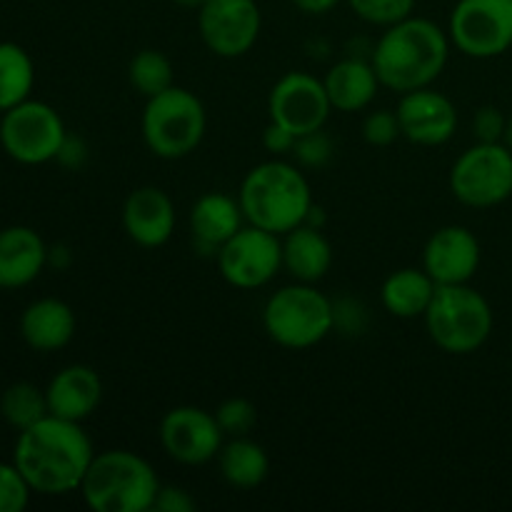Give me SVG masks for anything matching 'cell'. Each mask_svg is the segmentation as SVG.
<instances>
[{
	"mask_svg": "<svg viewBox=\"0 0 512 512\" xmlns=\"http://www.w3.org/2000/svg\"><path fill=\"white\" fill-rule=\"evenodd\" d=\"M95 458L93 443L83 423L45 415L15 440L13 463L28 480L33 493L68 495L80 490Z\"/></svg>",
	"mask_w": 512,
	"mask_h": 512,
	"instance_id": "1",
	"label": "cell"
},
{
	"mask_svg": "<svg viewBox=\"0 0 512 512\" xmlns=\"http://www.w3.org/2000/svg\"><path fill=\"white\" fill-rule=\"evenodd\" d=\"M450 45L448 30L428 18L410 15L385 28L370 50V63L383 88L403 95L430 88L440 78L448 65Z\"/></svg>",
	"mask_w": 512,
	"mask_h": 512,
	"instance_id": "2",
	"label": "cell"
},
{
	"mask_svg": "<svg viewBox=\"0 0 512 512\" xmlns=\"http://www.w3.org/2000/svg\"><path fill=\"white\" fill-rule=\"evenodd\" d=\"M238 203L250 225L285 235L308 220L313 210V193L298 165L273 158L245 173Z\"/></svg>",
	"mask_w": 512,
	"mask_h": 512,
	"instance_id": "3",
	"label": "cell"
},
{
	"mask_svg": "<svg viewBox=\"0 0 512 512\" xmlns=\"http://www.w3.org/2000/svg\"><path fill=\"white\" fill-rule=\"evenodd\" d=\"M160 485L153 465L138 453L103 450L95 453L78 493L95 512H148Z\"/></svg>",
	"mask_w": 512,
	"mask_h": 512,
	"instance_id": "4",
	"label": "cell"
},
{
	"mask_svg": "<svg viewBox=\"0 0 512 512\" xmlns=\"http://www.w3.org/2000/svg\"><path fill=\"white\" fill-rule=\"evenodd\" d=\"M430 340L443 353H478L493 335V308L470 283L438 285L423 315Z\"/></svg>",
	"mask_w": 512,
	"mask_h": 512,
	"instance_id": "5",
	"label": "cell"
},
{
	"mask_svg": "<svg viewBox=\"0 0 512 512\" xmlns=\"http://www.w3.org/2000/svg\"><path fill=\"white\" fill-rule=\"evenodd\" d=\"M143 140L153 155L163 160L188 158L203 143L208 130L203 100L188 88L173 85L165 93L145 100L140 120Z\"/></svg>",
	"mask_w": 512,
	"mask_h": 512,
	"instance_id": "6",
	"label": "cell"
},
{
	"mask_svg": "<svg viewBox=\"0 0 512 512\" xmlns=\"http://www.w3.org/2000/svg\"><path fill=\"white\" fill-rule=\"evenodd\" d=\"M263 328L280 348L308 350L335 330L333 300L310 283L285 285L265 303Z\"/></svg>",
	"mask_w": 512,
	"mask_h": 512,
	"instance_id": "7",
	"label": "cell"
},
{
	"mask_svg": "<svg viewBox=\"0 0 512 512\" xmlns=\"http://www.w3.org/2000/svg\"><path fill=\"white\" fill-rule=\"evenodd\" d=\"M68 128L53 105L23 100L0 118V148L20 165H43L58 158Z\"/></svg>",
	"mask_w": 512,
	"mask_h": 512,
	"instance_id": "8",
	"label": "cell"
},
{
	"mask_svg": "<svg viewBox=\"0 0 512 512\" xmlns=\"http://www.w3.org/2000/svg\"><path fill=\"white\" fill-rule=\"evenodd\" d=\"M450 193L468 208H495L512 195V150L505 143H475L453 163Z\"/></svg>",
	"mask_w": 512,
	"mask_h": 512,
	"instance_id": "9",
	"label": "cell"
},
{
	"mask_svg": "<svg viewBox=\"0 0 512 512\" xmlns=\"http://www.w3.org/2000/svg\"><path fill=\"white\" fill-rule=\"evenodd\" d=\"M450 43L463 55L490 60L512 48V0H458L448 23Z\"/></svg>",
	"mask_w": 512,
	"mask_h": 512,
	"instance_id": "10",
	"label": "cell"
},
{
	"mask_svg": "<svg viewBox=\"0 0 512 512\" xmlns=\"http://www.w3.org/2000/svg\"><path fill=\"white\" fill-rule=\"evenodd\" d=\"M218 270L238 290H258L283 270V240L270 230L245 223L215 255Z\"/></svg>",
	"mask_w": 512,
	"mask_h": 512,
	"instance_id": "11",
	"label": "cell"
},
{
	"mask_svg": "<svg viewBox=\"0 0 512 512\" xmlns=\"http://www.w3.org/2000/svg\"><path fill=\"white\" fill-rule=\"evenodd\" d=\"M263 28L255 0H205L198 8V33L205 48L225 60L250 53Z\"/></svg>",
	"mask_w": 512,
	"mask_h": 512,
	"instance_id": "12",
	"label": "cell"
},
{
	"mask_svg": "<svg viewBox=\"0 0 512 512\" xmlns=\"http://www.w3.org/2000/svg\"><path fill=\"white\" fill-rule=\"evenodd\" d=\"M330 110H333V105H330L323 78H315L305 70L285 73L283 78L275 80L268 95L270 120L293 130L298 138L325 128Z\"/></svg>",
	"mask_w": 512,
	"mask_h": 512,
	"instance_id": "13",
	"label": "cell"
},
{
	"mask_svg": "<svg viewBox=\"0 0 512 512\" xmlns=\"http://www.w3.org/2000/svg\"><path fill=\"white\" fill-rule=\"evenodd\" d=\"M158 438L170 460L180 465H205L218 458L225 443L213 413L195 405H178L160 420Z\"/></svg>",
	"mask_w": 512,
	"mask_h": 512,
	"instance_id": "14",
	"label": "cell"
},
{
	"mask_svg": "<svg viewBox=\"0 0 512 512\" xmlns=\"http://www.w3.org/2000/svg\"><path fill=\"white\" fill-rule=\"evenodd\" d=\"M400 120V133L405 140L423 148H438L453 140L458 130V108L448 95L433 88H420L403 93L395 108Z\"/></svg>",
	"mask_w": 512,
	"mask_h": 512,
	"instance_id": "15",
	"label": "cell"
},
{
	"mask_svg": "<svg viewBox=\"0 0 512 512\" xmlns=\"http://www.w3.org/2000/svg\"><path fill=\"white\" fill-rule=\"evenodd\" d=\"M483 260L480 240L465 225H445L428 238L423 270L438 285H463L475 278Z\"/></svg>",
	"mask_w": 512,
	"mask_h": 512,
	"instance_id": "16",
	"label": "cell"
},
{
	"mask_svg": "<svg viewBox=\"0 0 512 512\" xmlns=\"http://www.w3.org/2000/svg\"><path fill=\"white\" fill-rule=\"evenodd\" d=\"M123 228L140 248H163L175 233V205L158 185L135 188L125 198Z\"/></svg>",
	"mask_w": 512,
	"mask_h": 512,
	"instance_id": "17",
	"label": "cell"
},
{
	"mask_svg": "<svg viewBox=\"0 0 512 512\" xmlns=\"http://www.w3.org/2000/svg\"><path fill=\"white\" fill-rule=\"evenodd\" d=\"M190 238L200 255H218V250L243 228L245 220L243 208L238 198L228 193L210 190L203 193L190 208Z\"/></svg>",
	"mask_w": 512,
	"mask_h": 512,
	"instance_id": "18",
	"label": "cell"
},
{
	"mask_svg": "<svg viewBox=\"0 0 512 512\" xmlns=\"http://www.w3.org/2000/svg\"><path fill=\"white\" fill-rule=\"evenodd\" d=\"M45 398H48L50 415L83 423L98 410L100 400H103V380H100L98 370L90 365H65L50 378Z\"/></svg>",
	"mask_w": 512,
	"mask_h": 512,
	"instance_id": "19",
	"label": "cell"
},
{
	"mask_svg": "<svg viewBox=\"0 0 512 512\" xmlns=\"http://www.w3.org/2000/svg\"><path fill=\"white\" fill-rule=\"evenodd\" d=\"M48 265V245L38 230L10 225L0 230V290H18L35 283Z\"/></svg>",
	"mask_w": 512,
	"mask_h": 512,
	"instance_id": "20",
	"label": "cell"
},
{
	"mask_svg": "<svg viewBox=\"0 0 512 512\" xmlns=\"http://www.w3.org/2000/svg\"><path fill=\"white\" fill-rule=\"evenodd\" d=\"M18 328L28 348L38 353H55L75 338L78 320L65 300L40 298L23 310Z\"/></svg>",
	"mask_w": 512,
	"mask_h": 512,
	"instance_id": "21",
	"label": "cell"
},
{
	"mask_svg": "<svg viewBox=\"0 0 512 512\" xmlns=\"http://www.w3.org/2000/svg\"><path fill=\"white\" fill-rule=\"evenodd\" d=\"M283 240V270L295 283H320L333 268V248L318 225L303 223L280 235Z\"/></svg>",
	"mask_w": 512,
	"mask_h": 512,
	"instance_id": "22",
	"label": "cell"
},
{
	"mask_svg": "<svg viewBox=\"0 0 512 512\" xmlns=\"http://www.w3.org/2000/svg\"><path fill=\"white\" fill-rule=\"evenodd\" d=\"M323 83L328 90L330 105L340 113H360L373 103L378 90L383 88L370 58L363 60L355 55L338 60L325 73Z\"/></svg>",
	"mask_w": 512,
	"mask_h": 512,
	"instance_id": "23",
	"label": "cell"
},
{
	"mask_svg": "<svg viewBox=\"0 0 512 512\" xmlns=\"http://www.w3.org/2000/svg\"><path fill=\"white\" fill-rule=\"evenodd\" d=\"M435 290L438 283L423 268H400L383 280L380 303L393 318L415 320L423 318Z\"/></svg>",
	"mask_w": 512,
	"mask_h": 512,
	"instance_id": "24",
	"label": "cell"
},
{
	"mask_svg": "<svg viewBox=\"0 0 512 512\" xmlns=\"http://www.w3.org/2000/svg\"><path fill=\"white\" fill-rule=\"evenodd\" d=\"M218 468L225 483L238 490H253L265 483L270 473V458L265 448L248 435L243 438H230L223 443L218 453Z\"/></svg>",
	"mask_w": 512,
	"mask_h": 512,
	"instance_id": "25",
	"label": "cell"
},
{
	"mask_svg": "<svg viewBox=\"0 0 512 512\" xmlns=\"http://www.w3.org/2000/svg\"><path fill=\"white\" fill-rule=\"evenodd\" d=\"M35 85V65L28 50L18 43H0V113L30 98Z\"/></svg>",
	"mask_w": 512,
	"mask_h": 512,
	"instance_id": "26",
	"label": "cell"
},
{
	"mask_svg": "<svg viewBox=\"0 0 512 512\" xmlns=\"http://www.w3.org/2000/svg\"><path fill=\"white\" fill-rule=\"evenodd\" d=\"M128 80H130V88L148 100L153 98V95L165 93L168 88H173L175 68L163 50L145 48V50H138V53L130 58Z\"/></svg>",
	"mask_w": 512,
	"mask_h": 512,
	"instance_id": "27",
	"label": "cell"
},
{
	"mask_svg": "<svg viewBox=\"0 0 512 512\" xmlns=\"http://www.w3.org/2000/svg\"><path fill=\"white\" fill-rule=\"evenodd\" d=\"M0 415L10 428L20 430L30 428L38 420H43L48 413V398L45 390H40L33 383H13L0 395Z\"/></svg>",
	"mask_w": 512,
	"mask_h": 512,
	"instance_id": "28",
	"label": "cell"
},
{
	"mask_svg": "<svg viewBox=\"0 0 512 512\" xmlns=\"http://www.w3.org/2000/svg\"><path fill=\"white\" fill-rule=\"evenodd\" d=\"M360 20L378 28H390L400 20L410 18L415 10V0H345Z\"/></svg>",
	"mask_w": 512,
	"mask_h": 512,
	"instance_id": "29",
	"label": "cell"
},
{
	"mask_svg": "<svg viewBox=\"0 0 512 512\" xmlns=\"http://www.w3.org/2000/svg\"><path fill=\"white\" fill-rule=\"evenodd\" d=\"M215 420L225 438H243L258 425V408L248 398H228L215 408Z\"/></svg>",
	"mask_w": 512,
	"mask_h": 512,
	"instance_id": "30",
	"label": "cell"
},
{
	"mask_svg": "<svg viewBox=\"0 0 512 512\" xmlns=\"http://www.w3.org/2000/svg\"><path fill=\"white\" fill-rule=\"evenodd\" d=\"M33 488L15 463H0V512H23Z\"/></svg>",
	"mask_w": 512,
	"mask_h": 512,
	"instance_id": "31",
	"label": "cell"
},
{
	"mask_svg": "<svg viewBox=\"0 0 512 512\" xmlns=\"http://www.w3.org/2000/svg\"><path fill=\"white\" fill-rule=\"evenodd\" d=\"M333 140L323 128L313 130V133L300 135L298 143L293 148V158L298 160L303 168H325L333 160Z\"/></svg>",
	"mask_w": 512,
	"mask_h": 512,
	"instance_id": "32",
	"label": "cell"
},
{
	"mask_svg": "<svg viewBox=\"0 0 512 512\" xmlns=\"http://www.w3.org/2000/svg\"><path fill=\"white\" fill-rule=\"evenodd\" d=\"M363 138L368 145L375 148H388L395 140L403 138L400 133V120L395 110H373L368 118L363 120Z\"/></svg>",
	"mask_w": 512,
	"mask_h": 512,
	"instance_id": "33",
	"label": "cell"
},
{
	"mask_svg": "<svg viewBox=\"0 0 512 512\" xmlns=\"http://www.w3.org/2000/svg\"><path fill=\"white\" fill-rule=\"evenodd\" d=\"M508 115L495 105H483L473 118L475 143H503Z\"/></svg>",
	"mask_w": 512,
	"mask_h": 512,
	"instance_id": "34",
	"label": "cell"
},
{
	"mask_svg": "<svg viewBox=\"0 0 512 512\" xmlns=\"http://www.w3.org/2000/svg\"><path fill=\"white\" fill-rule=\"evenodd\" d=\"M195 498L185 488L178 485H160L158 495H155L153 510L158 512H193L195 510Z\"/></svg>",
	"mask_w": 512,
	"mask_h": 512,
	"instance_id": "35",
	"label": "cell"
},
{
	"mask_svg": "<svg viewBox=\"0 0 512 512\" xmlns=\"http://www.w3.org/2000/svg\"><path fill=\"white\" fill-rule=\"evenodd\" d=\"M295 143H298V135L293 130H288L285 125L273 123L270 120L268 128L263 130V148L268 150L275 158H283V155H293Z\"/></svg>",
	"mask_w": 512,
	"mask_h": 512,
	"instance_id": "36",
	"label": "cell"
},
{
	"mask_svg": "<svg viewBox=\"0 0 512 512\" xmlns=\"http://www.w3.org/2000/svg\"><path fill=\"white\" fill-rule=\"evenodd\" d=\"M58 160L60 165H65V168L75 170V168H83L85 160H88V145H85L83 138H75V135H65L63 145H60V153H58Z\"/></svg>",
	"mask_w": 512,
	"mask_h": 512,
	"instance_id": "37",
	"label": "cell"
},
{
	"mask_svg": "<svg viewBox=\"0 0 512 512\" xmlns=\"http://www.w3.org/2000/svg\"><path fill=\"white\" fill-rule=\"evenodd\" d=\"M290 3L305 15H328L330 10L338 8L343 0H290Z\"/></svg>",
	"mask_w": 512,
	"mask_h": 512,
	"instance_id": "38",
	"label": "cell"
},
{
	"mask_svg": "<svg viewBox=\"0 0 512 512\" xmlns=\"http://www.w3.org/2000/svg\"><path fill=\"white\" fill-rule=\"evenodd\" d=\"M48 265H53V268H68L70 265V250L65 248V245H53V248H48Z\"/></svg>",
	"mask_w": 512,
	"mask_h": 512,
	"instance_id": "39",
	"label": "cell"
},
{
	"mask_svg": "<svg viewBox=\"0 0 512 512\" xmlns=\"http://www.w3.org/2000/svg\"><path fill=\"white\" fill-rule=\"evenodd\" d=\"M175 5H180V8H188V10H198L200 5L205 3V0H173Z\"/></svg>",
	"mask_w": 512,
	"mask_h": 512,
	"instance_id": "40",
	"label": "cell"
},
{
	"mask_svg": "<svg viewBox=\"0 0 512 512\" xmlns=\"http://www.w3.org/2000/svg\"><path fill=\"white\" fill-rule=\"evenodd\" d=\"M503 143L508 145V148L512 150V113L508 115V125H505V138H503Z\"/></svg>",
	"mask_w": 512,
	"mask_h": 512,
	"instance_id": "41",
	"label": "cell"
}]
</instances>
